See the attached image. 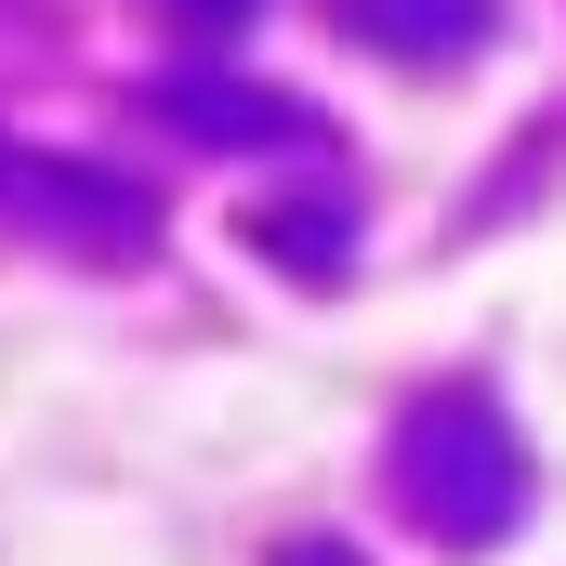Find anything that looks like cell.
Returning <instances> with one entry per match:
<instances>
[{"mask_svg":"<svg viewBox=\"0 0 566 566\" xmlns=\"http://www.w3.org/2000/svg\"><path fill=\"white\" fill-rule=\"evenodd\" d=\"M382 474H396V514H409L422 541H448V554H488V541L527 527V448H514V409H501L488 382L409 396Z\"/></svg>","mask_w":566,"mask_h":566,"instance_id":"1","label":"cell"},{"mask_svg":"<svg viewBox=\"0 0 566 566\" xmlns=\"http://www.w3.org/2000/svg\"><path fill=\"white\" fill-rule=\"evenodd\" d=\"M251 238L290 251L303 277H343V211H329V198H303V211H251Z\"/></svg>","mask_w":566,"mask_h":566,"instance_id":"5","label":"cell"},{"mask_svg":"<svg viewBox=\"0 0 566 566\" xmlns=\"http://www.w3.org/2000/svg\"><path fill=\"white\" fill-rule=\"evenodd\" d=\"M158 119H185L198 145H316L303 93H238V80H158Z\"/></svg>","mask_w":566,"mask_h":566,"instance_id":"3","label":"cell"},{"mask_svg":"<svg viewBox=\"0 0 566 566\" xmlns=\"http://www.w3.org/2000/svg\"><path fill=\"white\" fill-rule=\"evenodd\" d=\"M329 13H343V40H369V53H396V66H448V53L488 40L501 0H329Z\"/></svg>","mask_w":566,"mask_h":566,"instance_id":"4","label":"cell"},{"mask_svg":"<svg viewBox=\"0 0 566 566\" xmlns=\"http://www.w3.org/2000/svg\"><path fill=\"white\" fill-rule=\"evenodd\" d=\"M290 566H356V554H329V541H303V554H290Z\"/></svg>","mask_w":566,"mask_h":566,"instance_id":"7","label":"cell"},{"mask_svg":"<svg viewBox=\"0 0 566 566\" xmlns=\"http://www.w3.org/2000/svg\"><path fill=\"white\" fill-rule=\"evenodd\" d=\"M171 13H185V27H198V40H238V27H251V13H264V0H171Z\"/></svg>","mask_w":566,"mask_h":566,"instance_id":"6","label":"cell"},{"mask_svg":"<svg viewBox=\"0 0 566 566\" xmlns=\"http://www.w3.org/2000/svg\"><path fill=\"white\" fill-rule=\"evenodd\" d=\"M0 224L13 238H53L80 264H145L158 251V198L106 158H53V145H13L0 133Z\"/></svg>","mask_w":566,"mask_h":566,"instance_id":"2","label":"cell"}]
</instances>
